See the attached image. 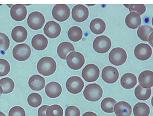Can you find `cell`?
I'll return each mask as SVG.
<instances>
[{
	"mask_svg": "<svg viewBox=\"0 0 153 116\" xmlns=\"http://www.w3.org/2000/svg\"><path fill=\"white\" fill-rule=\"evenodd\" d=\"M56 61L50 57H44L40 59L37 65L38 72L43 76H48L53 75L56 72Z\"/></svg>",
	"mask_w": 153,
	"mask_h": 116,
	"instance_id": "cell-1",
	"label": "cell"
},
{
	"mask_svg": "<svg viewBox=\"0 0 153 116\" xmlns=\"http://www.w3.org/2000/svg\"><path fill=\"white\" fill-rule=\"evenodd\" d=\"M102 89L99 85L96 83L89 84L83 91L84 96L87 100L95 102L100 100L102 97Z\"/></svg>",
	"mask_w": 153,
	"mask_h": 116,
	"instance_id": "cell-2",
	"label": "cell"
},
{
	"mask_svg": "<svg viewBox=\"0 0 153 116\" xmlns=\"http://www.w3.org/2000/svg\"><path fill=\"white\" fill-rule=\"evenodd\" d=\"M127 58V54L123 48H113L109 55L110 63L116 66L122 65L126 63Z\"/></svg>",
	"mask_w": 153,
	"mask_h": 116,
	"instance_id": "cell-3",
	"label": "cell"
},
{
	"mask_svg": "<svg viewBox=\"0 0 153 116\" xmlns=\"http://www.w3.org/2000/svg\"><path fill=\"white\" fill-rule=\"evenodd\" d=\"M85 57L83 55L78 52L73 51L67 56V65L71 69L78 70L81 69L85 64Z\"/></svg>",
	"mask_w": 153,
	"mask_h": 116,
	"instance_id": "cell-4",
	"label": "cell"
},
{
	"mask_svg": "<svg viewBox=\"0 0 153 116\" xmlns=\"http://www.w3.org/2000/svg\"><path fill=\"white\" fill-rule=\"evenodd\" d=\"M112 46L110 39L106 36L97 37L93 42V48L96 52L99 54L107 53Z\"/></svg>",
	"mask_w": 153,
	"mask_h": 116,
	"instance_id": "cell-5",
	"label": "cell"
},
{
	"mask_svg": "<svg viewBox=\"0 0 153 116\" xmlns=\"http://www.w3.org/2000/svg\"><path fill=\"white\" fill-rule=\"evenodd\" d=\"M12 53L16 60L24 62L28 59L31 55V48L26 44H19L14 48Z\"/></svg>",
	"mask_w": 153,
	"mask_h": 116,
	"instance_id": "cell-6",
	"label": "cell"
},
{
	"mask_svg": "<svg viewBox=\"0 0 153 116\" xmlns=\"http://www.w3.org/2000/svg\"><path fill=\"white\" fill-rule=\"evenodd\" d=\"M100 74V69L96 65L89 64L82 70V76L86 82H93L98 80Z\"/></svg>",
	"mask_w": 153,
	"mask_h": 116,
	"instance_id": "cell-7",
	"label": "cell"
},
{
	"mask_svg": "<svg viewBox=\"0 0 153 116\" xmlns=\"http://www.w3.org/2000/svg\"><path fill=\"white\" fill-rule=\"evenodd\" d=\"M45 23L44 16L38 11L31 13L28 17L27 24L29 27L33 30H38L42 29Z\"/></svg>",
	"mask_w": 153,
	"mask_h": 116,
	"instance_id": "cell-8",
	"label": "cell"
},
{
	"mask_svg": "<svg viewBox=\"0 0 153 116\" xmlns=\"http://www.w3.org/2000/svg\"><path fill=\"white\" fill-rule=\"evenodd\" d=\"M52 15L55 19L60 22H63L69 18L71 10L67 5L56 4L53 8Z\"/></svg>",
	"mask_w": 153,
	"mask_h": 116,
	"instance_id": "cell-9",
	"label": "cell"
},
{
	"mask_svg": "<svg viewBox=\"0 0 153 116\" xmlns=\"http://www.w3.org/2000/svg\"><path fill=\"white\" fill-rule=\"evenodd\" d=\"M84 86V81L78 76H74L69 78L66 83L68 91L73 94H78L81 92Z\"/></svg>",
	"mask_w": 153,
	"mask_h": 116,
	"instance_id": "cell-10",
	"label": "cell"
},
{
	"mask_svg": "<svg viewBox=\"0 0 153 116\" xmlns=\"http://www.w3.org/2000/svg\"><path fill=\"white\" fill-rule=\"evenodd\" d=\"M151 47L148 44H140L137 45L134 50L136 58L140 60L146 61L149 59L152 55Z\"/></svg>",
	"mask_w": 153,
	"mask_h": 116,
	"instance_id": "cell-11",
	"label": "cell"
},
{
	"mask_svg": "<svg viewBox=\"0 0 153 116\" xmlns=\"http://www.w3.org/2000/svg\"><path fill=\"white\" fill-rule=\"evenodd\" d=\"M119 77V74L118 70L112 66H107L102 71V79L107 83H114L118 81Z\"/></svg>",
	"mask_w": 153,
	"mask_h": 116,
	"instance_id": "cell-12",
	"label": "cell"
},
{
	"mask_svg": "<svg viewBox=\"0 0 153 116\" xmlns=\"http://www.w3.org/2000/svg\"><path fill=\"white\" fill-rule=\"evenodd\" d=\"M89 12L86 6L82 4H78L73 8L72 16L74 21L77 22H82L88 17Z\"/></svg>",
	"mask_w": 153,
	"mask_h": 116,
	"instance_id": "cell-13",
	"label": "cell"
},
{
	"mask_svg": "<svg viewBox=\"0 0 153 116\" xmlns=\"http://www.w3.org/2000/svg\"><path fill=\"white\" fill-rule=\"evenodd\" d=\"M62 29L60 25L54 21L48 22L45 25L43 31L50 39H56L61 34Z\"/></svg>",
	"mask_w": 153,
	"mask_h": 116,
	"instance_id": "cell-14",
	"label": "cell"
},
{
	"mask_svg": "<svg viewBox=\"0 0 153 116\" xmlns=\"http://www.w3.org/2000/svg\"><path fill=\"white\" fill-rule=\"evenodd\" d=\"M27 15V10L23 4H15L10 10V15L13 19L22 21L25 19Z\"/></svg>",
	"mask_w": 153,
	"mask_h": 116,
	"instance_id": "cell-15",
	"label": "cell"
},
{
	"mask_svg": "<svg viewBox=\"0 0 153 116\" xmlns=\"http://www.w3.org/2000/svg\"><path fill=\"white\" fill-rule=\"evenodd\" d=\"M153 72L152 71L146 70L139 75V83L144 88H150L153 86Z\"/></svg>",
	"mask_w": 153,
	"mask_h": 116,
	"instance_id": "cell-16",
	"label": "cell"
},
{
	"mask_svg": "<svg viewBox=\"0 0 153 116\" xmlns=\"http://www.w3.org/2000/svg\"><path fill=\"white\" fill-rule=\"evenodd\" d=\"M45 91L47 96L52 99H54L61 95L62 92V88L59 83L53 81L49 83L46 86Z\"/></svg>",
	"mask_w": 153,
	"mask_h": 116,
	"instance_id": "cell-17",
	"label": "cell"
},
{
	"mask_svg": "<svg viewBox=\"0 0 153 116\" xmlns=\"http://www.w3.org/2000/svg\"><path fill=\"white\" fill-rule=\"evenodd\" d=\"M29 86L33 91H39L43 90L45 86L44 78L39 75H34L29 78Z\"/></svg>",
	"mask_w": 153,
	"mask_h": 116,
	"instance_id": "cell-18",
	"label": "cell"
},
{
	"mask_svg": "<svg viewBox=\"0 0 153 116\" xmlns=\"http://www.w3.org/2000/svg\"><path fill=\"white\" fill-rule=\"evenodd\" d=\"M114 111L117 116H130L132 114V109L131 105L126 101H120L116 104Z\"/></svg>",
	"mask_w": 153,
	"mask_h": 116,
	"instance_id": "cell-19",
	"label": "cell"
},
{
	"mask_svg": "<svg viewBox=\"0 0 153 116\" xmlns=\"http://www.w3.org/2000/svg\"><path fill=\"white\" fill-rule=\"evenodd\" d=\"M27 31L24 27L19 25L14 28L11 31V37L17 43H22L26 40L27 37Z\"/></svg>",
	"mask_w": 153,
	"mask_h": 116,
	"instance_id": "cell-20",
	"label": "cell"
},
{
	"mask_svg": "<svg viewBox=\"0 0 153 116\" xmlns=\"http://www.w3.org/2000/svg\"><path fill=\"white\" fill-rule=\"evenodd\" d=\"M121 85L126 89H131L135 87L137 83L136 76L131 73H127L122 76L120 80Z\"/></svg>",
	"mask_w": 153,
	"mask_h": 116,
	"instance_id": "cell-21",
	"label": "cell"
},
{
	"mask_svg": "<svg viewBox=\"0 0 153 116\" xmlns=\"http://www.w3.org/2000/svg\"><path fill=\"white\" fill-rule=\"evenodd\" d=\"M48 39L42 34H36L32 39V46L37 51L44 50L48 47Z\"/></svg>",
	"mask_w": 153,
	"mask_h": 116,
	"instance_id": "cell-22",
	"label": "cell"
},
{
	"mask_svg": "<svg viewBox=\"0 0 153 116\" xmlns=\"http://www.w3.org/2000/svg\"><path fill=\"white\" fill-rule=\"evenodd\" d=\"M126 23L127 26L130 29H137L141 24L140 15L135 12L130 13L126 16Z\"/></svg>",
	"mask_w": 153,
	"mask_h": 116,
	"instance_id": "cell-23",
	"label": "cell"
},
{
	"mask_svg": "<svg viewBox=\"0 0 153 116\" xmlns=\"http://www.w3.org/2000/svg\"><path fill=\"white\" fill-rule=\"evenodd\" d=\"M75 50L74 47L71 43L63 42L61 43L57 47V53L60 58L65 60L70 52L74 51Z\"/></svg>",
	"mask_w": 153,
	"mask_h": 116,
	"instance_id": "cell-24",
	"label": "cell"
},
{
	"mask_svg": "<svg viewBox=\"0 0 153 116\" xmlns=\"http://www.w3.org/2000/svg\"><path fill=\"white\" fill-rule=\"evenodd\" d=\"M90 28L93 33L97 35L104 32L106 29V24L102 19H95L92 20L90 23Z\"/></svg>",
	"mask_w": 153,
	"mask_h": 116,
	"instance_id": "cell-25",
	"label": "cell"
},
{
	"mask_svg": "<svg viewBox=\"0 0 153 116\" xmlns=\"http://www.w3.org/2000/svg\"><path fill=\"white\" fill-rule=\"evenodd\" d=\"M1 94H8L12 92L15 88V83L9 77H5L0 80Z\"/></svg>",
	"mask_w": 153,
	"mask_h": 116,
	"instance_id": "cell-26",
	"label": "cell"
},
{
	"mask_svg": "<svg viewBox=\"0 0 153 116\" xmlns=\"http://www.w3.org/2000/svg\"><path fill=\"white\" fill-rule=\"evenodd\" d=\"M135 95L136 98L140 100H147L150 98L152 94V90L150 88H144L139 85L135 90Z\"/></svg>",
	"mask_w": 153,
	"mask_h": 116,
	"instance_id": "cell-27",
	"label": "cell"
},
{
	"mask_svg": "<svg viewBox=\"0 0 153 116\" xmlns=\"http://www.w3.org/2000/svg\"><path fill=\"white\" fill-rule=\"evenodd\" d=\"M68 36L69 39L74 42L79 41L82 39L83 31L78 26L72 27L68 32Z\"/></svg>",
	"mask_w": 153,
	"mask_h": 116,
	"instance_id": "cell-28",
	"label": "cell"
},
{
	"mask_svg": "<svg viewBox=\"0 0 153 116\" xmlns=\"http://www.w3.org/2000/svg\"><path fill=\"white\" fill-rule=\"evenodd\" d=\"M133 113L135 116H149L150 108L146 103H137L134 107Z\"/></svg>",
	"mask_w": 153,
	"mask_h": 116,
	"instance_id": "cell-29",
	"label": "cell"
},
{
	"mask_svg": "<svg viewBox=\"0 0 153 116\" xmlns=\"http://www.w3.org/2000/svg\"><path fill=\"white\" fill-rule=\"evenodd\" d=\"M117 101L113 98L107 97L103 99L101 103V108L105 113H111L114 112V105Z\"/></svg>",
	"mask_w": 153,
	"mask_h": 116,
	"instance_id": "cell-30",
	"label": "cell"
},
{
	"mask_svg": "<svg viewBox=\"0 0 153 116\" xmlns=\"http://www.w3.org/2000/svg\"><path fill=\"white\" fill-rule=\"evenodd\" d=\"M153 31L152 27L148 25H142L139 27L137 30V36L141 40L148 42L149 36L153 33Z\"/></svg>",
	"mask_w": 153,
	"mask_h": 116,
	"instance_id": "cell-31",
	"label": "cell"
},
{
	"mask_svg": "<svg viewBox=\"0 0 153 116\" xmlns=\"http://www.w3.org/2000/svg\"><path fill=\"white\" fill-rule=\"evenodd\" d=\"M27 103L30 106L33 108H37L42 104V99L39 94L33 93L30 94L28 97Z\"/></svg>",
	"mask_w": 153,
	"mask_h": 116,
	"instance_id": "cell-32",
	"label": "cell"
},
{
	"mask_svg": "<svg viewBox=\"0 0 153 116\" xmlns=\"http://www.w3.org/2000/svg\"><path fill=\"white\" fill-rule=\"evenodd\" d=\"M47 116H61L63 115V110L60 106L54 104L48 107L47 109Z\"/></svg>",
	"mask_w": 153,
	"mask_h": 116,
	"instance_id": "cell-33",
	"label": "cell"
},
{
	"mask_svg": "<svg viewBox=\"0 0 153 116\" xmlns=\"http://www.w3.org/2000/svg\"><path fill=\"white\" fill-rule=\"evenodd\" d=\"M0 76L2 77L8 74L10 71V63L6 59H0Z\"/></svg>",
	"mask_w": 153,
	"mask_h": 116,
	"instance_id": "cell-34",
	"label": "cell"
},
{
	"mask_svg": "<svg viewBox=\"0 0 153 116\" xmlns=\"http://www.w3.org/2000/svg\"><path fill=\"white\" fill-rule=\"evenodd\" d=\"M0 42L1 52L7 51L10 45V40L8 36L3 33H0Z\"/></svg>",
	"mask_w": 153,
	"mask_h": 116,
	"instance_id": "cell-35",
	"label": "cell"
},
{
	"mask_svg": "<svg viewBox=\"0 0 153 116\" xmlns=\"http://www.w3.org/2000/svg\"><path fill=\"white\" fill-rule=\"evenodd\" d=\"M128 6H129L126 7L129 8L130 11H136L140 15L143 14L146 11V6L144 4H131Z\"/></svg>",
	"mask_w": 153,
	"mask_h": 116,
	"instance_id": "cell-36",
	"label": "cell"
},
{
	"mask_svg": "<svg viewBox=\"0 0 153 116\" xmlns=\"http://www.w3.org/2000/svg\"><path fill=\"white\" fill-rule=\"evenodd\" d=\"M8 115L11 116H25L24 109L20 106H16L13 107L9 112Z\"/></svg>",
	"mask_w": 153,
	"mask_h": 116,
	"instance_id": "cell-37",
	"label": "cell"
},
{
	"mask_svg": "<svg viewBox=\"0 0 153 116\" xmlns=\"http://www.w3.org/2000/svg\"><path fill=\"white\" fill-rule=\"evenodd\" d=\"M81 112L77 107L73 106L68 107L65 110V116H80Z\"/></svg>",
	"mask_w": 153,
	"mask_h": 116,
	"instance_id": "cell-38",
	"label": "cell"
},
{
	"mask_svg": "<svg viewBox=\"0 0 153 116\" xmlns=\"http://www.w3.org/2000/svg\"><path fill=\"white\" fill-rule=\"evenodd\" d=\"M48 105H43V106L41 107L40 108L38 109V116H46V111L48 108Z\"/></svg>",
	"mask_w": 153,
	"mask_h": 116,
	"instance_id": "cell-39",
	"label": "cell"
},
{
	"mask_svg": "<svg viewBox=\"0 0 153 116\" xmlns=\"http://www.w3.org/2000/svg\"><path fill=\"white\" fill-rule=\"evenodd\" d=\"M83 116H97V115L94 112H87L83 115Z\"/></svg>",
	"mask_w": 153,
	"mask_h": 116,
	"instance_id": "cell-40",
	"label": "cell"
},
{
	"mask_svg": "<svg viewBox=\"0 0 153 116\" xmlns=\"http://www.w3.org/2000/svg\"><path fill=\"white\" fill-rule=\"evenodd\" d=\"M148 42L153 47V33H152L149 36Z\"/></svg>",
	"mask_w": 153,
	"mask_h": 116,
	"instance_id": "cell-41",
	"label": "cell"
}]
</instances>
